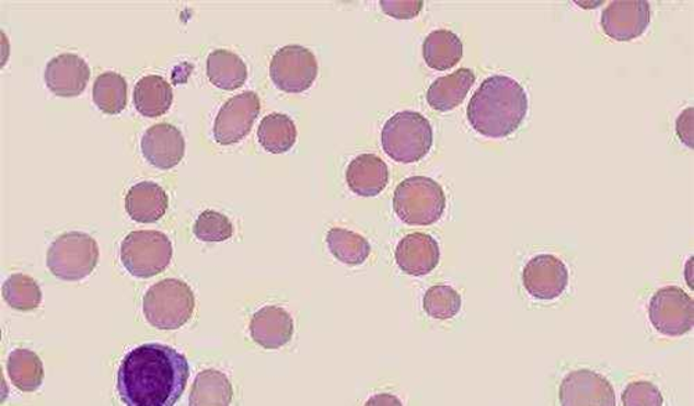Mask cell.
Returning a JSON list of instances; mask_svg holds the SVG:
<instances>
[{
    "mask_svg": "<svg viewBox=\"0 0 694 406\" xmlns=\"http://www.w3.org/2000/svg\"><path fill=\"white\" fill-rule=\"evenodd\" d=\"M188 359L174 347L148 343L124 357L117 392L128 406H174L189 379Z\"/></svg>",
    "mask_w": 694,
    "mask_h": 406,
    "instance_id": "1",
    "label": "cell"
},
{
    "mask_svg": "<svg viewBox=\"0 0 694 406\" xmlns=\"http://www.w3.org/2000/svg\"><path fill=\"white\" fill-rule=\"evenodd\" d=\"M528 114V96L520 82L507 76H491L471 97L467 118L482 137L504 139L514 134Z\"/></svg>",
    "mask_w": 694,
    "mask_h": 406,
    "instance_id": "2",
    "label": "cell"
},
{
    "mask_svg": "<svg viewBox=\"0 0 694 406\" xmlns=\"http://www.w3.org/2000/svg\"><path fill=\"white\" fill-rule=\"evenodd\" d=\"M381 142L383 152L396 163H418L431 152L432 125L419 113H397L383 125Z\"/></svg>",
    "mask_w": 694,
    "mask_h": 406,
    "instance_id": "3",
    "label": "cell"
},
{
    "mask_svg": "<svg viewBox=\"0 0 694 406\" xmlns=\"http://www.w3.org/2000/svg\"><path fill=\"white\" fill-rule=\"evenodd\" d=\"M447 202V195L437 181L412 176L396 187L393 210L407 225L429 227L443 217Z\"/></svg>",
    "mask_w": 694,
    "mask_h": 406,
    "instance_id": "4",
    "label": "cell"
},
{
    "mask_svg": "<svg viewBox=\"0 0 694 406\" xmlns=\"http://www.w3.org/2000/svg\"><path fill=\"white\" fill-rule=\"evenodd\" d=\"M195 305L194 291L180 279L154 283L143 295V315L160 330H177L188 324Z\"/></svg>",
    "mask_w": 694,
    "mask_h": 406,
    "instance_id": "5",
    "label": "cell"
},
{
    "mask_svg": "<svg viewBox=\"0 0 694 406\" xmlns=\"http://www.w3.org/2000/svg\"><path fill=\"white\" fill-rule=\"evenodd\" d=\"M100 263V246L95 239L84 232L60 234L51 243L46 264L57 279L65 282H79L88 278Z\"/></svg>",
    "mask_w": 694,
    "mask_h": 406,
    "instance_id": "6",
    "label": "cell"
},
{
    "mask_svg": "<svg viewBox=\"0 0 694 406\" xmlns=\"http://www.w3.org/2000/svg\"><path fill=\"white\" fill-rule=\"evenodd\" d=\"M123 267L135 278L148 279L164 272L173 259V244L159 231H135L120 248Z\"/></svg>",
    "mask_w": 694,
    "mask_h": 406,
    "instance_id": "7",
    "label": "cell"
},
{
    "mask_svg": "<svg viewBox=\"0 0 694 406\" xmlns=\"http://www.w3.org/2000/svg\"><path fill=\"white\" fill-rule=\"evenodd\" d=\"M317 76V59L313 51L300 45H288L278 49L269 65V77L274 85L285 93L309 91Z\"/></svg>",
    "mask_w": 694,
    "mask_h": 406,
    "instance_id": "8",
    "label": "cell"
},
{
    "mask_svg": "<svg viewBox=\"0 0 694 406\" xmlns=\"http://www.w3.org/2000/svg\"><path fill=\"white\" fill-rule=\"evenodd\" d=\"M649 320L652 327L667 337H681L694 326V301L678 286H667L656 294L649 304Z\"/></svg>",
    "mask_w": 694,
    "mask_h": 406,
    "instance_id": "9",
    "label": "cell"
},
{
    "mask_svg": "<svg viewBox=\"0 0 694 406\" xmlns=\"http://www.w3.org/2000/svg\"><path fill=\"white\" fill-rule=\"evenodd\" d=\"M261 113V98L255 92H243L231 97L220 108L215 121V140L222 146L240 143L252 132Z\"/></svg>",
    "mask_w": 694,
    "mask_h": 406,
    "instance_id": "10",
    "label": "cell"
},
{
    "mask_svg": "<svg viewBox=\"0 0 694 406\" xmlns=\"http://www.w3.org/2000/svg\"><path fill=\"white\" fill-rule=\"evenodd\" d=\"M522 283L533 299L556 300L568 288L569 270L556 255L539 254L527 263Z\"/></svg>",
    "mask_w": 694,
    "mask_h": 406,
    "instance_id": "11",
    "label": "cell"
},
{
    "mask_svg": "<svg viewBox=\"0 0 694 406\" xmlns=\"http://www.w3.org/2000/svg\"><path fill=\"white\" fill-rule=\"evenodd\" d=\"M650 20V3L646 0H615L604 9L600 23L609 38L628 42L644 35Z\"/></svg>",
    "mask_w": 694,
    "mask_h": 406,
    "instance_id": "12",
    "label": "cell"
},
{
    "mask_svg": "<svg viewBox=\"0 0 694 406\" xmlns=\"http://www.w3.org/2000/svg\"><path fill=\"white\" fill-rule=\"evenodd\" d=\"M563 406H615V392L602 374L579 369L564 378L560 386Z\"/></svg>",
    "mask_w": 694,
    "mask_h": 406,
    "instance_id": "13",
    "label": "cell"
},
{
    "mask_svg": "<svg viewBox=\"0 0 694 406\" xmlns=\"http://www.w3.org/2000/svg\"><path fill=\"white\" fill-rule=\"evenodd\" d=\"M185 139L177 127L162 123L153 125L143 134L141 150L144 160L159 170L177 166L185 155Z\"/></svg>",
    "mask_w": 694,
    "mask_h": 406,
    "instance_id": "14",
    "label": "cell"
},
{
    "mask_svg": "<svg viewBox=\"0 0 694 406\" xmlns=\"http://www.w3.org/2000/svg\"><path fill=\"white\" fill-rule=\"evenodd\" d=\"M90 78V66L74 54L54 57L45 69L46 86L61 97L80 96L85 91Z\"/></svg>",
    "mask_w": 694,
    "mask_h": 406,
    "instance_id": "15",
    "label": "cell"
},
{
    "mask_svg": "<svg viewBox=\"0 0 694 406\" xmlns=\"http://www.w3.org/2000/svg\"><path fill=\"white\" fill-rule=\"evenodd\" d=\"M395 258L397 267L404 274L426 276L437 269L439 265V244L427 233H410L398 242Z\"/></svg>",
    "mask_w": 694,
    "mask_h": 406,
    "instance_id": "16",
    "label": "cell"
},
{
    "mask_svg": "<svg viewBox=\"0 0 694 406\" xmlns=\"http://www.w3.org/2000/svg\"><path fill=\"white\" fill-rule=\"evenodd\" d=\"M251 336L266 350H278L292 340L294 325L291 314L277 305L263 306L252 316Z\"/></svg>",
    "mask_w": 694,
    "mask_h": 406,
    "instance_id": "17",
    "label": "cell"
},
{
    "mask_svg": "<svg viewBox=\"0 0 694 406\" xmlns=\"http://www.w3.org/2000/svg\"><path fill=\"white\" fill-rule=\"evenodd\" d=\"M390 182V170L385 161L375 154H360L350 161L346 170V184L355 195L375 197L381 195Z\"/></svg>",
    "mask_w": 694,
    "mask_h": 406,
    "instance_id": "18",
    "label": "cell"
},
{
    "mask_svg": "<svg viewBox=\"0 0 694 406\" xmlns=\"http://www.w3.org/2000/svg\"><path fill=\"white\" fill-rule=\"evenodd\" d=\"M167 208L169 196L163 187L154 182H139L126 196V210L135 222H158L162 220Z\"/></svg>",
    "mask_w": 694,
    "mask_h": 406,
    "instance_id": "19",
    "label": "cell"
},
{
    "mask_svg": "<svg viewBox=\"0 0 694 406\" xmlns=\"http://www.w3.org/2000/svg\"><path fill=\"white\" fill-rule=\"evenodd\" d=\"M475 82L473 70L460 69L453 74L440 77L429 86L427 102L437 112H452L467 97Z\"/></svg>",
    "mask_w": 694,
    "mask_h": 406,
    "instance_id": "20",
    "label": "cell"
},
{
    "mask_svg": "<svg viewBox=\"0 0 694 406\" xmlns=\"http://www.w3.org/2000/svg\"><path fill=\"white\" fill-rule=\"evenodd\" d=\"M173 90L160 76H147L138 81L134 91V103L143 117L158 118L164 116L173 104Z\"/></svg>",
    "mask_w": 694,
    "mask_h": 406,
    "instance_id": "21",
    "label": "cell"
},
{
    "mask_svg": "<svg viewBox=\"0 0 694 406\" xmlns=\"http://www.w3.org/2000/svg\"><path fill=\"white\" fill-rule=\"evenodd\" d=\"M463 42L449 30H438L424 40L423 55L429 69L452 70L463 59Z\"/></svg>",
    "mask_w": 694,
    "mask_h": 406,
    "instance_id": "22",
    "label": "cell"
},
{
    "mask_svg": "<svg viewBox=\"0 0 694 406\" xmlns=\"http://www.w3.org/2000/svg\"><path fill=\"white\" fill-rule=\"evenodd\" d=\"M207 77L219 90L236 91L247 81V67L240 56L217 49L207 57Z\"/></svg>",
    "mask_w": 694,
    "mask_h": 406,
    "instance_id": "23",
    "label": "cell"
},
{
    "mask_svg": "<svg viewBox=\"0 0 694 406\" xmlns=\"http://www.w3.org/2000/svg\"><path fill=\"white\" fill-rule=\"evenodd\" d=\"M258 143L273 154L289 152L297 143L298 129L287 114L273 113L262 119L257 131Z\"/></svg>",
    "mask_w": 694,
    "mask_h": 406,
    "instance_id": "24",
    "label": "cell"
},
{
    "mask_svg": "<svg viewBox=\"0 0 694 406\" xmlns=\"http://www.w3.org/2000/svg\"><path fill=\"white\" fill-rule=\"evenodd\" d=\"M234 397V388L224 373L207 369L195 379L189 397L190 406H228Z\"/></svg>",
    "mask_w": 694,
    "mask_h": 406,
    "instance_id": "25",
    "label": "cell"
},
{
    "mask_svg": "<svg viewBox=\"0 0 694 406\" xmlns=\"http://www.w3.org/2000/svg\"><path fill=\"white\" fill-rule=\"evenodd\" d=\"M8 374L15 387L23 393L36 392L44 382V366L34 351L19 348L10 353Z\"/></svg>",
    "mask_w": 694,
    "mask_h": 406,
    "instance_id": "26",
    "label": "cell"
},
{
    "mask_svg": "<svg viewBox=\"0 0 694 406\" xmlns=\"http://www.w3.org/2000/svg\"><path fill=\"white\" fill-rule=\"evenodd\" d=\"M326 244L331 254L346 265H361L370 257L371 246L361 234L347 229L333 228L326 234Z\"/></svg>",
    "mask_w": 694,
    "mask_h": 406,
    "instance_id": "27",
    "label": "cell"
},
{
    "mask_svg": "<svg viewBox=\"0 0 694 406\" xmlns=\"http://www.w3.org/2000/svg\"><path fill=\"white\" fill-rule=\"evenodd\" d=\"M93 102L107 116L120 114L127 106V82L117 72H103L93 83Z\"/></svg>",
    "mask_w": 694,
    "mask_h": 406,
    "instance_id": "28",
    "label": "cell"
},
{
    "mask_svg": "<svg viewBox=\"0 0 694 406\" xmlns=\"http://www.w3.org/2000/svg\"><path fill=\"white\" fill-rule=\"evenodd\" d=\"M4 301L18 311H33L43 303V290L34 278L24 274H14L3 283Z\"/></svg>",
    "mask_w": 694,
    "mask_h": 406,
    "instance_id": "29",
    "label": "cell"
},
{
    "mask_svg": "<svg viewBox=\"0 0 694 406\" xmlns=\"http://www.w3.org/2000/svg\"><path fill=\"white\" fill-rule=\"evenodd\" d=\"M461 310V295L447 285L432 286L424 295V311L433 320H452Z\"/></svg>",
    "mask_w": 694,
    "mask_h": 406,
    "instance_id": "30",
    "label": "cell"
},
{
    "mask_svg": "<svg viewBox=\"0 0 694 406\" xmlns=\"http://www.w3.org/2000/svg\"><path fill=\"white\" fill-rule=\"evenodd\" d=\"M194 233L201 242H225L234 234V225L224 213L206 210L196 220Z\"/></svg>",
    "mask_w": 694,
    "mask_h": 406,
    "instance_id": "31",
    "label": "cell"
},
{
    "mask_svg": "<svg viewBox=\"0 0 694 406\" xmlns=\"http://www.w3.org/2000/svg\"><path fill=\"white\" fill-rule=\"evenodd\" d=\"M623 404L625 406H661L664 398L659 387L650 382H632L626 386L623 394Z\"/></svg>",
    "mask_w": 694,
    "mask_h": 406,
    "instance_id": "32",
    "label": "cell"
},
{
    "mask_svg": "<svg viewBox=\"0 0 694 406\" xmlns=\"http://www.w3.org/2000/svg\"><path fill=\"white\" fill-rule=\"evenodd\" d=\"M383 13L397 20L416 19L424 8L423 0H381Z\"/></svg>",
    "mask_w": 694,
    "mask_h": 406,
    "instance_id": "33",
    "label": "cell"
},
{
    "mask_svg": "<svg viewBox=\"0 0 694 406\" xmlns=\"http://www.w3.org/2000/svg\"><path fill=\"white\" fill-rule=\"evenodd\" d=\"M693 114L694 108L689 107L686 111H683L681 116L676 119V134L678 137L682 140L683 143L687 146L689 149H694V134H693Z\"/></svg>",
    "mask_w": 694,
    "mask_h": 406,
    "instance_id": "34",
    "label": "cell"
},
{
    "mask_svg": "<svg viewBox=\"0 0 694 406\" xmlns=\"http://www.w3.org/2000/svg\"><path fill=\"white\" fill-rule=\"evenodd\" d=\"M366 405H402V401L393 397L391 394H380L375 395L374 398L367 401Z\"/></svg>",
    "mask_w": 694,
    "mask_h": 406,
    "instance_id": "35",
    "label": "cell"
}]
</instances>
